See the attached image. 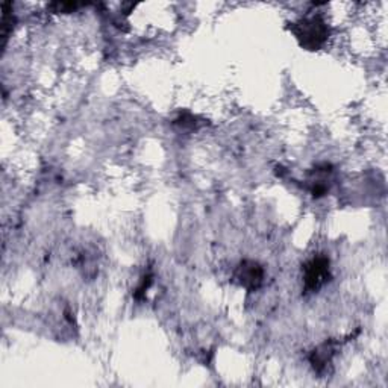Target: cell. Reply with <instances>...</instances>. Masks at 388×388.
<instances>
[{
    "label": "cell",
    "instance_id": "1",
    "mask_svg": "<svg viewBox=\"0 0 388 388\" xmlns=\"http://www.w3.org/2000/svg\"><path fill=\"white\" fill-rule=\"evenodd\" d=\"M288 29L296 37L300 47L309 52L320 51L329 38L328 23L318 14L299 18L295 23H291Z\"/></svg>",
    "mask_w": 388,
    "mask_h": 388
},
{
    "label": "cell",
    "instance_id": "2",
    "mask_svg": "<svg viewBox=\"0 0 388 388\" xmlns=\"http://www.w3.org/2000/svg\"><path fill=\"white\" fill-rule=\"evenodd\" d=\"M332 279L331 261L323 254L309 258L302 267V280L305 293H317Z\"/></svg>",
    "mask_w": 388,
    "mask_h": 388
},
{
    "label": "cell",
    "instance_id": "3",
    "mask_svg": "<svg viewBox=\"0 0 388 388\" xmlns=\"http://www.w3.org/2000/svg\"><path fill=\"white\" fill-rule=\"evenodd\" d=\"M232 283L247 291H257L264 283V267L258 261L242 259L234 270Z\"/></svg>",
    "mask_w": 388,
    "mask_h": 388
},
{
    "label": "cell",
    "instance_id": "4",
    "mask_svg": "<svg viewBox=\"0 0 388 388\" xmlns=\"http://www.w3.org/2000/svg\"><path fill=\"white\" fill-rule=\"evenodd\" d=\"M340 343L337 340H326V342L320 343L317 347H314L311 354H309L308 360L311 367L314 368V372L318 375H326L329 367L332 366V360L338 351Z\"/></svg>",
    "mask_w": 388,
    "mask_h": 388
},
{
    "label": "cell",
    "instance_id": "5",
    "mask_svg": "<svg viewBox=\"0 0 388 388\" xmlns=\"http://www.w3.org/2000/svg\"><path fill=\"white\" fill-rule=\"evenodd\" d=\"M331 173H332V170L329 164L317 166L308 173V188H309V191H311L313 198L318 199V198L326 196L329 191L328 178Z\"/></svg>",
    "mask_w": 388,
    "mask_h": 388
},
{
    "label": "cell",
    "instance_id": "6",
    "mask_svg": "<svg viewBox=\"0 0 388 388\" xmlns=\"http://www.w3.org/2000/svg\"><path fill=\"white\" fill-rule=\"evenodd\" d=\"M2 11H4V15H2V47H5L8 38H9V35L13 34V29H14V25H15V15H14V11H13V4L5 2L2 5Z\"/></svg>",
    "mask_w": 388,
    "mask_h": 388
},
{
    "label": "cell",
    "instance_id": "7",
    "mask_svg": "<svg viewBox=\"0 0 388 388\" xmlns=\"http://www.w3.org/2000/svg\"><path fill=\"white\" fill-rule=\"evenodd\" d=\"M174 124L179 126L181 129H190V131H194V129H198L200 123L198 122V117H194L193 114L190 112H183L181 114L179 117L174 120Z\"/></svg>",
    "mask_w": 388,
    "mask_h": 388
},
{
    "label": "cell",
    "instance_id": "8",
    "mask_svg": "<svg viewBox=\"0 0 388 388\" xmlns=\"http://www.w3.org/2000/svg\"><path fill=\"white\" fill-rule=\"evenodd\" d=\"M152 283H153V275L150 273V271H148V273L141 276L138 287L135 288V291H134V299L143 300V299L146 297V293H148V290L150 288Z\"/></svg>",
    "mask_w": 388,
    "mask_h": 388
},
{
    "label": "cell",
    "instance_id": "9",
    "mask_svg": "<svg viewBox=\"0 0 388 388\" xmlns=\"http://www.w3.org/2000/svg\"><path fill=\"white\" fill-rule=\"evenodd\" d=\"M81 6H84V4H76V2H55L48 5V8H51L53 13H63V14L75 13L76 9Z\"/></svg>",
    "mask_w": 388,
    "mask_h": 388
}]
</instances>
